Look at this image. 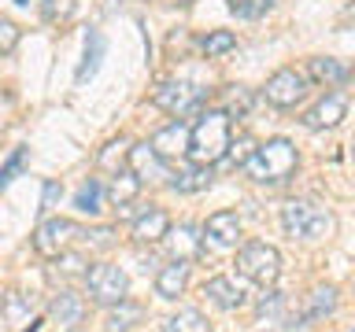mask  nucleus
Wrapping results in <instances>:
<instances>
[{"mask_svg": "<svg viewBox=\"0 0 355 332\" xmlns=\"http://www.w3.org/2000/svg\"><path fill=\"white\" fill-rule=\"evenodd\" d=\"M255 104V96H252V89H244V85H230L226 93H222V107L218 111H226L230 118H244L252 111Z\"/></svg>", "mask_w": 355, "mask_h": 332, "instance_id": "nucleus-25", "label": "nucleus"}, {"mask_svg": "<svg viewBox=\"0 0 355 332\" xmlns=\"http://www.w3.org/2000/svg\"><path fill=\"white\" fill-rule=\"evenodd\" d=\"M0 321H4L11 332H37V325H41V310L33 306L30 295L8 292L4 299H0Z\"/></svg>", "mask_w": 355, "mask_h": 332, "instance_id": "nucleus-9", "label": "nucleus"}, {"mask_svg": "<svg viewBox=\"0 0 355 332\" xmlns=\"http://www.w3.org/2000/svg\"><path fill=\"white\" fill-rule=\"evenodd\" d=\"M233 133H230V115L226 111H204L193 126H189V163H200V166H215L226 159V148H230Z\"/></svg>", "mask_w": 355, "mask_h": 332, "instance_id": "nucleus-1", "label": "nucleus"}, {"mask_svg": "<svg viewBox=\"0 0 355 332\" xmlns=\"http://www.w3.org/2000/svg\"><path fill=\"white\" fill-rule=\"evenodd\" d=\"M82 237H85L89 248L104 251V248H111V243H115V229H93V232H82Z\"/></svg>", "mask_w": 355, "mask_h": 332, "instance_id": "nucleus-36", "label": "nucleus"}, {"mask_svg": "<svg viewBox=\"0 0 355 332\" xmlns=\"http://www.w3.org/2000/svg\"><path fill=\"white\" fill-rule=\"evenodd\" d=\"M166 229H171L166 210L163 207H144L137 214V221H133L130 237H133V243H159L166 237Z\"/></svg>", "mask_w": 355, "mask_h": 332, "instance_id": "nucleus-14", "label": "nucleus"}, {"mask_svg": "<svg viewBox=\"0 0 355 332\" xmlns=\"http://www.w3.org/2000/svg\"><path fill=\"white\" fill-rule=\"evenodd\" d=\"M252 151H255V140H252V137H237V140H230L226 159H230V166H244Z\"/></svg>", "mask_w": 355, "mask_h": 332, "instance_id": "nucleus-32", "label": "nucleus"}, {"mask_svg": "<svg viewBox=\"0 0 355 332\" xmlns=\"http://www.w3.org/2000/svg\"><path fill=\"white\" fill-rule=\"evenodd\" d=\"M307 93V77L293 71V66H282V71H274L270 77H266V85H263V100L270 107H296L300 100H304Z\"/></svg>", "mask_w": 355, "mask_h": 332, "instance_id": "nucleus-7", "label": "nucleus"}, {"mask_svg": "<svg viewBox=\"0 0 355 332\" xmlns=\"http://www.w3.org/2000/svg\"><path fill=\"white\" fill-rule=\"evenodd\" d=\"M282 306H285V299H282V292H274V288H266V295L259 299V317H266V321H274L277 314H282Z\"/></svg>", "mask_w": 355, "mask_h": 332, "instance_id": "nucleus-34", "label": "nucleus"}, {"mask_svg": "<svg viewBox=\"0 0 355 332\" xmlns=\"http://www.w3.org/2000/svg\"><path fill=\"white\" fill-rule=\"evenodd\" d=\"M200 48H204L207 59H218V55H226L237 48V37H233L230 30H215V33H207L204 41H200Z\"/></svg>", "mask_w": 355, "mask_h": 332, "instance_id": "nucleus-28", "label": "nucleus"}, {"mask_svg": "<svg viewBox=\"0 0 355 332\" xmlns=\"http://www.w3.org/2000/svg\"><path fill=\"white\" fill-rule=\"evenodd\" d=\"M166 185H171L174 192H204V188L211 185V166L193 163V166H185V170L171 174V181H166Z\"/></svg>", "mask_w": 355, "mask_h": 332, "instance_id": "nucleus-23", "label": "nucleus"}, {"mask_svg": "<svg viewBox=\"0 0 355 332\" xmlns=\"http://www.w3.org/2000/svg\"><path fill=\"white\" fill-rule=\"evenodd\" d=\"M104 52H107L104 33H100V30H89V33H85V59H82V66H78V74H74L78 85H85L89 77L100 71V59H104Z\"/></svg>", "mask_w": 355, "mask_h": 332, "instance_id": "nucleus-21", "label": "nucleus"}, {"mask_svg": "<svg viewBox=\"0 0 355 332\" xmlns=\"http://www.w3.org/2000/svg\"><path fill=\"white\" fill-rule=\"evenodd\" d=\"M166 248H171V259L178 262H193L196 255H200V229L196 225H178V229H166Z\"/></svg>", "mask_w": 355, "mask_h": 332, "instance_id": "nucleus-17", "label": "nucleus"}, {"mask_svg": "<svg viewBox=\"0 0 355 332\" xmlns=\"http://www.w3.org/2000/svg\"><path fill=\"white\" fill-rule=\"evenodd\" d=\"M237 273L244 281L259 284V288H274L282 277V251L266 240H248L237 251Z\"/></svg>", "mask_w": 355, "mask_h": 332, "instance_id": "nucleus-4", "label": "nucleus"}, {"mask_svg": "<svg viewBox=\"0 0 355 332\" xmlns=\"http://www.w3.org/2000/svg\"><path fill=\"white\" fill-rule=\"evenodd\" d=\"M137 192H141V181L133 177V170H119L107 185V199L115 207H130L133 199H137Z\"/></svg>", "mask_w": 355, "mask_h": 332, "instance_id": "nucleus-24", "label": "nucleus"}, {"mask_svg": "<svg viewBox=\"0 0 355 332\" xmlns=\"http://www.w3.org/2000/svg\"><path fill=\"white\" fill-rule=\"evenodd\" d=\"M141 321H144V306L122 299V303H115L111 314L104 317V332H130L133 325H141Z\"/></svg>", "mask_w": 355, "mask_h": 332, "instance_id": "nucleus-22", "label": "nucleus"}, {"mask_svg": "<svg viewBox=\"0 0 355 332\" xmlns=\"http://www.w3.org/2000/svg\"><path fill=\"white\" fill-rule=\"evenodd\" d=\"M126 163H130V170H133V177H137L141 185H144V181H163V177H171L166 163L152 151V144H148V140H144V144H133Z\"/></svg>", "mask_w": 355, "mask_h": 332, "instance_id": "nucleus-13", "label": "nucleus"}, {"mask_svg": "<svg viewBox=\"0 0 355 332\" xmlns=\"http://www.w3.org/2000/svg\"><path fill=\"white\" fill-rule=\"evenodd\" d=\"M174 4H193V0H174Z\"/></svg>", "mask_w": 355, "mask_h": 332, "instance_id": "nucleus-38", "label": "nucleus"}, {"mask_svg": "<svg viewBox=\"0 0 355 332\" xmlns=\"http://www.w3.org/2000/svg\"><path fill=\"white\" fill-rule=\"evenodd\" d=\"M15 44H19V26L8 19H0V55H8Z\"/></svg>", "mask_w": 355, "mask_h": 332, "instance_id": "nucleus-35", "label": "nucleus"}, {"mask_svg": "<svg viewBox=\"0 0 355 332\" xmlns=\"http://www.w3.org/2000/svg\"><path fill=\"white\" fill-rule=\"evenodd\" d=\"M78 237H82V229H78L74 221L49 218V221H41V225L33 229V251H37L41 259H60V255L71 251V243Z\"/></svg>", "mask_w": 355, "mask_h": 332, "instance_id": "nucleus-6", "label": "nucleus"}, {"mask_svg": "<svg viewBox=\"0 0 355 332\" xmlns=\"http://www.w3.org/2000/svg\"><path fill=\"white\" fill-rule=\"evenodd\" d=\"M49 314H52L55 325H60V332H78V325L85 321V299L74 295V292H60L52 299Z\"/></svg>", "mask_w": 355, "mask_h": 332, "instance_id": "nucleus-15", "label": "nucleus"}, {"mask_svg": "<svg viewBox=\"0 0 355 332\" xmlns=\"http://www.w3.org/2000/svg\"><path fill=\"white\" fill-rule=\"evenodd\" d=\"M204 237L215 243V248H237L241 243V218L237 210H215L204 221Z\"/></svg>", "mask_w": 355, "mask_h": 332, "instance_id": "nucleus-12", "label": "nucleus"}, {"mask_svg": "<svg viewBox=\"0 0 355 332\" xmlns=\"http://www.w3.org/2000/svg\"><path fill=\"white\" fill-rule=\"evenodd\" d=\"M274 8V0H230V11L237 19H259Z\"/></svg>", "mask_w": 355, "mask_h": 332, "instance_id": "nucleus-31", "label": "nucleus"}, {"mask_svg": "<svg viewBox=\"0 0 355 332\" xmlns=\"http://www.w3.org/2000/svg\"><path fill=\"white\" fill-rule=\"evenodd\" d=\"M296 166H300L296 144L285 140V137H274V140L259 144V148L248 155L244 174H248L255 185H282V181H288V177L296 174Z\"/></svg>", "mask_w": 355, "mask_h": 332, "instance_id": "nucleus-2", "label": "nucleus"}, {"mask_svg": "<svg viewBox=\"0 0 355 332\" xmlns=\"http://www.w3.org/2000/svg\"><path fill=\"white\" fill-rule=\"evenodd\" d=\"M344 115H348V96H344V93H329V96H322L318 104L304 115V126L307 129H333V126H340Z\"/></svg>", "mask_w": 355, "mask_h": 332, "instance_id": "nucleus-11", "label": "nucleus"}, {"mask_svg": "<svg viewBox=\"0 0 355 332\" xmlns=\"http://www.w3.org/2000/svg\"><path fill=\"white\" fill-rule=\"evenodd\" d=\"M85 292L100 306H115L130 295V277L115 262H96L85 270Z\"/></svg>", "mask_w": 355, "mask_h": 332, "instance_id": "nucleus-5", "label": "nucleus"}, {"mask_svg": "<svg viewBox=\"0 0 355 332\" xmlns=\"http://www.w3.org/2000/svg\"><path fill=\"white\" fill-rule=\"evenodd\" d=\"M126 159H130V140H122V137H119V140H111L107 148L96 155L100 170H111V174H119V170H122V163H126Z\"/></svg>", "mask_w": 355, "mask_h": 332, "instance_id": "nucleus-27", "label": "nucleus"}, {"mask_svg": "<svg viewBox=\"0 0 355 332\" xmlns=\"http://www.w3.org/2000/svg\"><path fill=\"white\" fill-rule=\"evenodd\" d=\"M78 0H44V19L49 22H67L74 15Z\"/></svg>", "mask_w": 355, "mask_h": 332, "instance_id": "nucleus-33", "label": "nucleus"}, {"mask_svg": "<svg viewBox=\"0 0 355 332\" xmlns=\"http://www.w3.org/2000/svg\"><path fill=\"white\" fill-rule=\"evenodd\" d=\"M348 332H355V329H348Z\"/></svg>", "mask_w": 355, "mask_h": 332, "instance_id": "nucleus-40", "label": "nucleus"}, {"mask_svg": "<svg viewBox=\"0 0 355 332\" xmlns=\"http://www.w3.org/2000/svg\"><path fill=\"white\" fill-rule=\"evenodd\" d=\"M282 229L293 240H326L333 232V210L318 199H288L282 207Z\"/></svg>", "mask_w": 355, "mask_h": 332, "instance_id": "nucleus-3", "label": "nucleus"}, {"mask_svg": "<svg viewBox=\"0 0 355 332\" xmlns=\"http://www.w3.org/2000/svg\"><path fill=\"white\" fill-rule=\"evenodd\" d=\"M152 104L159 111H166V115L182 118V115H189V111H196L204 104V89H196L193 82H163L152 93Z\"/></svg>", "mask_w": 355, "mask_h": 332, "instance_id": "nucleus-8", "label": "nucleus"}, {"mask_svg": "<svg viewBox=\"0 0 355 332\" xmlns=\"http://www.w3.org/2000/svg\"><path fill=\"white\" fill-rule=\"evenodd\" d=\"M148 144H152V151L159 155L163 163L166 159H178V155H185V148H189V126H185L182 118H174L171 126H163Z\"/></svg>", "mask_w": 355, "mask_h": 332, "instance_id": "nucleus-16", "label": "nucleus"}, {"mask_svg": "<svg viewBox=\"0 0 355 332\" xmlns=\"http://www.w3.org/2000/svg\"><path fill=\"white\" fill-rule=\"evenodd\" d=\"M55 196H60V185L49 181V185H44V203H41V210H49V207L55 203Z\"/></svg>", "mask_w": 355, "mask_h": 332, "instance_id": "nucleus-37", "label": "nucleus"}, {"mask_svg": "<svg viewBox=\"0 0 355 332\" xmlns=\"http://www.w3.org/2000/svg\"><path fill=\"white\" fill-rule=\"evenodd\" d=\"M185 284H189V262H171V266H163L159 273H155V295L159 299H178L185 292Z\"/></svg>", "mask_w": 355, "mask_h": 332, "instance_id": "nucleus-20", "label": "nucleus"}, {"mask_svg": "<svg viewBox=\"0 0 355 332\" xmlns=\"http://www.w3.org/2000/svg\"><path fill=\"white\" fill-rule=\"evenodd\" d=\"M159 332H166V329H159Z\"/></svg>", "mask_w": 355, "mask_h": 332, "instance_id": "nucleus-41", "label": "nucleus"}, {"mask_svg": "<svg viewBox=\"0 0 355 332\" xmlns=\"http://www.w3.org/2000/svg\"><path fill=\"white\" fill-rule=\"evenodd\" d=\"M26 159H30V151H26V148H15V151H11V159H8L4 166H0V192H4V188H8V185L22 174Z\"/></svg>", "mask_w": 355, "mask_h": 332, "instance_id": "nucleus-30", "label": "nucleus"}, {"mask_svg": "<svg viewBox=\"0 0 355 332\" xmlns=\"http://www.w3.org/2000/svg\"><path fill=\"white\" fill-rule=\"evenodd\" d=\"M100 196H104V188H100L96 177H89V181L78 188V196H74V207L82 210V214H96L100 210Z\"/></svg>", "mask_w": 355, "mask_h": 332, "instance_id": "nucleus-29", "label": "nucleus"}, {"mask_svg": "<svg viewBox=\"0 0 355 332\" xmlns=\"http://www.w3.org/2000/svg\"><path fill=\"white\" fill-rule=\"evenodd\" d=\"M166 332H211L207 317L200 314V310H178L174 317H166Z\"/></svg>", "mask_w": 355, "mask_h": 332, "instance_id": "nucleus-26", "label": "nucleus"}, {"mask_svg": "<svg viewBox=\"0 0 355 332\" xmlns=\"http://www.w3.org/2000/svg\"><path fill=\"white\" fill-rule=\"evenodd\" d=\"M307 77H315L318 85H344L352 77V63L329 59V55H315V59H307Z\"/></svg>", "mask_w": 355, "mask_h": 332, "instance_id": "nucleus-19", "label": "nucleus"}, {"mask_svg": "<svg viewBox=\"0 0 355 332\" xmlns=\"http://www.w3.org/2000/svg\"><path fill=\"white\" fill-rule=\"evenodd\" d=\"M204 295L218 310H241L244 306V288L233 281V277H211V281L204 284Z\"/></svg>", "mask_w": 355, "mask_h": 332, "instance_id": "nucleus-18", "label": "nucleus"}, {"mask_svg": "<svg viewBox=\"0 0 355 332\" xmlns=\"http://www.w3.org/2000/svg\"><path fill=\"white\" fill-rule=\"evenodd\" d=\"M15 4H30V0H15Z\"/></svg>", "mask_w": 355, "mask_h": 332, "instance_id": "nucleus-39", "label": "nucleus"}, {"mask_svg": "<svg viewBox=\"0 0 355 332\" xmlns=\"http://www.w3.org/2000/svg\"><path fill=\"white\" fill-rule=\"evenodd\" d=\"M333 310H337V288H333V284L311 288V292L304 295L300 314L293 317V329H304V325H311V321H326Z\"/></svg>", "mask_w": 355, "mask_h": 332, "instance_id": "nucleus-10", "label": "nucleus"}]
</instances>
